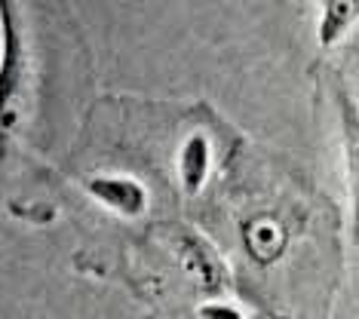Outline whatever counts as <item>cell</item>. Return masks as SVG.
Instances as JSON below:
<instances>
[{
	"label": "cell",
	"instance_id": "obj_1",
	"mask_svg": "<svg viewBox=\"0 0 359 319\" xmlns=\"http://www.w3.org/2000/svg\"><path fill=\"white\" fill-rule=\"evenodd\" d=\"M0 22H4V59H0V163H4L28 104V59L10 4H0Z\"/></svg>",
	"mask_w": 359,
	"mask_h": 319
},
{
	"label": "cell",
	"instance_id": "obj_2",
	"mask_svg": "<svg viewBox=\"0 0 359 319\" xmlns=\"http://www.w3.org/2000/svg\"><path fill=\"white\" fill-rule=\"evenodd\" d=\"M86 191L99 196L104 206L123 212V215H138V212H144V203H148L144 187L133 178H89Z\"/></svg>",
	"mask_w": 359,
	"mask_h": 319
},
{
	"label": "cell",
	"instance_id": "obj_3",
	"mask_svg": "<svg viewBox=\"0 0 359 319\" xmlns=\"http://www.w3.org/2000/svg\"><path fill=\"white\" fill-rule=\"evenodd\" d=\"M209 142L206 135H191L182 147V160H178V169H182V182L187 194H197L200 184L206 182L209 175Z\"/></svg>",
	"mask_w": 359,
	"mask_h": 319
},
{
	"label": "cell",
	"instance_id": "obj_4",
	"mask_svg": "<svg viewBox=\"0 0 359 319\" xmlns=\"http://www.w3.org/2000/svg\"><path fill=\"white\" fill-rule=\"evenodd\" d=\"M203 316L206 319H240V313L231 307H215V310H203Z\"/></svg>",
	"mask_w": 359,
	"mask_h": 319
}]
</instances>
